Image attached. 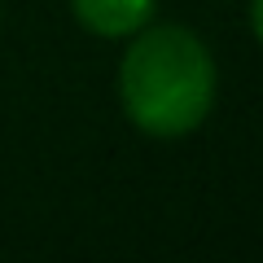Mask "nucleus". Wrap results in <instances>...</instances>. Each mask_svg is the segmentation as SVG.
I'll return each instance as SVG.
<instances>
[{
	"instance_id": "1",
	"label": "nucleus",
	"mask_w": 263,
	"mask_h": 263,
	"mask_svg": "<svg viewBox=\"0 0 263 263\" xmlns=\"http://www.w3.org/2000/svg\"><path fill=\"white\" fill-rule=\"evenodd\" d=\"M119 97L136 132L162 141L189 136L215 105V57L193 31L145 22L123 53Z\"/></svg>"
},
{
	"instance_id": "2",
	"label": "nucleus",
	"mask_w": 263,
	"mask_h": 263,
	"mask_svg": "<svg viewBox=\"0 0 263 263\" xmlns=\"http://www.w3.org/2000/svg\"><path fill=\"white\" fill-rule=\"evenodd\" d=\"M70 9L84 31L101 40H123L154 18V0H70Z\"/></svg>"
},
{
	"instance_id": "3",
	"label": "nucleus",
	"mask_w": 263,
	"mask_h": 263,
	"mask_svg": "<svg viewBox=\"0 0 263 263\" xmlns=\"http://www.w3.org/2000/svg\"><path fill=\"white\" fill-rule=\"evenodd\" d=\"M250 27H254V35L263 44V0H250Z\"/></svg>"
}]
</instances>
